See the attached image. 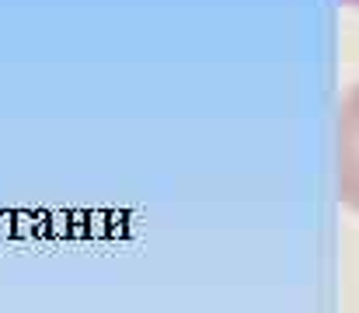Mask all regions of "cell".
<instances>
[{
    "mask_svg": "<svg viewBox=\"0 0 359 313\" xmlns=\"http://www.w3.org/2000/svg\"><path fill=\"white\" fill-rule=\"evenodd\" d=\"M335 188H339V202L359 212V84H353L339 102Z\"/></svg>",
    "mask_w": 359,
    "mask_h": 313,
    "instance_id": "1",
    "label": "cell"
},
{
    "mask_svg": "<svg viewBox=\"0 0 359 313\" xmlns=\"http://www.w3.org/2000/svg\"><path fill=\"white\" fill-rule=\"evenodd\" d=\"M342 4H346V7H356V11H359V0H342Z\"/></svg>",
    "mask_w": 359,
    "mask_h": 313,
    "instance_id": "2",
    "label": "cell"
}]
</instances>
